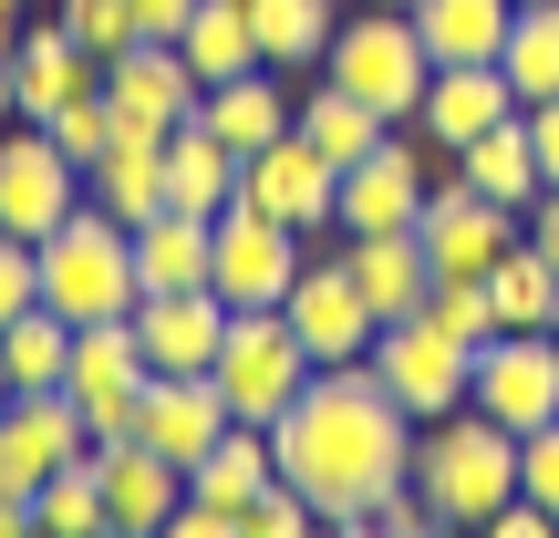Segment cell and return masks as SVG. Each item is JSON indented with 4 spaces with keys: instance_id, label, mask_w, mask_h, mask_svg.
<instances>
[{
    "instance_id": "obj_1",
    "label": "cell",
    "mask_w": 559,
    "mask_h": 538,
    "mask_svg": "<svg viewBox=\"0 0 559 538\" xmlns=\"http://www.w3.org/2000/svg\"><path fill=\"white\" fill-rule=\"evenodd\" d=\"M270 456L280 487H300L321 518H373L383 487L415 477V415L373 383V362H321L270 425Z\"/></svg>"
},
{
    "instance_id": "obj_2",
    "label": "cell",
    "mask_w": 559,
    "mask_h": 538,
    "mask_svg": "<svg viewBox=\"0 0 559 538\" xmlns=\"http://www.w3.org/2000/svg\"><path fill=\"white\" fill-rule=\"evenodd\" d=\"M415 487L436 498L445 528L477 538L508 498H519V435H508L498 415H477V404H456V415L415 425Z\"/></svg>"
},
{
    "instance_id": "obj_3",
    "label": "cell",
    "mask_w": 559,
    "mask_h": 538,
    "mask_svg": "<svg viewBox=\"0 0 559 538\" xmlns=\"http://www.w3.org/2000/svg\"><path fill=\"white\" fill-rule=\"evenodd\" d=\"M145 279H135V228L115 218V207L83 198L73 218L41 239V311L62 321H135Z\"/></svg>"
},
{
    "instance_id": "obj_4",
    "label": "cell",
    "mask_w": 559,
    "mask_h": 538,
    "mask_svg": "<svg viewBox=\"0 0 559 538\" xmlns=\"http://www.w3.org/2000/svg\"><path fill=\"white\" fill-rule=\"evenodd\" d=\"M321 73H332L342 94H362L383 124H415L436 52H425L415 11H373V0H353V11H342V32H332V52H321Z\"/></svg>"
},
{
    "instance_id": "obj_5",
    "label": "cell",
    "mask_w": 559,
    "mask_h": 538,
    "mask_svg": "<svg viewBox=\"0 0 559 538\" xmlns=\"http://www.w3.org/2000/svg\"><path fill=\"white\" fill-rule=\"evenodd\" d=\"M311 373H321V362L300 352L290 311H228V342H218V373H207V383L228 394V415H239V425H280Z\"/></svg>"
},
{
    "instance_id": "obj_6",
    "label": "cell",
    "mask_w": 559,
    "mask_h": 538,
    "mask_svg": "<svg viewBox=\"0 0 559 538\" xmlns=\"http://www.w3.org/2000/svg\"><path fill=\"white\" fill-rule=\"evenodd\" d=\"M445 156L415 135V124H394V135L373 145L362 166H342V207H332V239H383V228H415L425 198H436Z\"/></svg>"
},
{
    "instance_id": "obj_7",
    "label": "cell",
    "mask_w": 559,
    "mask_h": 538,
    "mask_svg": "<svg viewBox=\"0 0 559 538\" xmlns=\"http://www.w3.org/2000/svg\"><path fill=\"white\" fill-rule=\"evenodd\" d=\"M300 260H311V239L280 228V218H260L249 198L228 207V218H207V279H218L228 311H280L290 279H300Z\"/></svg>"
},
{
    "instance_id": "obj_8",
    "label": "cell",
    "mask_w": 559,
    "mask_h": 538,
    "mask_svg": "<svg viewBox=\"0 0 559 538\" xmlns=\"http://www.w3.org/2000/svg\"><path fill=\"white\" fill-rule=\"evenodd\" d=\"M145 383H156V362H145L135 321H83V332H73V373H62V394H73V415H83V435H94V445H124V435H135Z\"/></svg>"
},
{
    "instance_id": "obj_9",
    "label": "cell",
    "mask_w": 559,
    "mask_h": 538,
    "mask_svg": "<svg viewBox=\"0 0 559 538\" xmlns=\"http://www.w3.org/2000/svg\"><path fill=\"white\" fill-rule=\"evenodd\" d=\"M362 362H373V383H383V394H394L415 425L456 415V404H466V383H477V352H466V342H445L425 311H415V321H383Z\"/></svg>"
},
{
    "instance_id": "obj_10",
    "label": "cell",
    "mask_w": 559,
    "mask_h": 538,
    "mask_svg": "<svg viewBox=\"0 0 559 538\" xmlns=\"http://www.w3.org/2000/svg\"><path fill=\"white\" fill-rule=\"evenodd\" d=\"M280 311H290V332H300V352H311V362H362V352H373V332H383L373 300H362V279H353V260H342V239L300 260V279H290Z\"/></svg>"
},
{
    "instance_id": "obj_11",
    "label": "cell",
    "mask_w": 559,
    "mask_h": 538,
    "mask_svg": "<svg viewBox=\"0 0 559 538\" xmlns=\"http://www.w3.org/2000/svg\"><path fill=\"white\" fill-rule=\"evenodd\" d=\"M239 198L260 207V218H280V228H300V239H332V207H342V166L321 156L311 135H280V145H260V156H239Z\"/></svg>"
},
{
    "instance_id": "obj_12",
    "label": "cell",
    "mask_w": 559,
    "mask_h": 538,
    "mask_svg": "<svg viewBox=\"0 0 559 538\" xmlns=\"http://www.w3.org/2000/svg\"><path fill=\"white\" fill-rule=\"evenodd\" d=\"M73 207H83V166L62 156L41 124H0V228L41 249Z\"/></svg>"
},
{
    "instance_id": "obj_13",
    "label": "cell",
    "mask_w": 559,
    "mask_h": 538,
    "mask_svg": "<svg viewBox=\"0 0 559 538\" xmlns=\"http://www.w3.org/2000/svg\"><path fill=\"white\" fill-rule=\"evenodd\" d=\"M415 239H425V260H436V279H487L508 249L528 239V218H519V207H498V198H477V187H456V177H436Z\"/></svg>"
},
{
    "instance_id": "obj_14",
    "label": "cell",
    "mask_w": 559,
    "mask_h": 538,
    "mask_svg": "<svg viewBox=\"0 0 559 538\" xmlns=\"http://www.w3.org/2000/svg\"><path fill=\"white\" fill-rule=\"evenodd\" d=\"M477 415H498L508 435H539L559 425V332H498L477 352V383H466Z\"/></svg>"
},
{
    "instance_id": "obj_15",
    "label": "cell",
    "mask_w": 559,
    "mask_h": 538,
    "mask_svg": "<svg viewBox=\"0 0 559 538\" xmlns=\"http://www.w3.org/2000/svg\"><path fill=\"white\" fill-rule=\"evenodd\" d=\"M104 104H115V124H145V135H177V124H198L207 83L187 73L177 41H135V52L104 62Z\"/></svg>"
},
{
    "instance_id": "obj_16",
    "label": "cell",
    "mask_w": 559,
    "mask_h": 538,
    "mask_svg": "<svg viewBox=\"0 0 559 538\" xmlns=\"http://www.w3.org/2000/svg\"><path fill=\"white\" fill-rule=\"evenodd\" d=\"M73 456H94L73 394H11V415H0V498H32V487L62 477Z\"/></svg>"
},
{
    "instance_id": "obj_17",
    "label": "cell",
    "mask_w": 559,
    "mask_h": 538,
    "mask_svg": "<svg viewBox=\"0 0 559 538\" xmlns=\"http://www.w3.org/2000/svg\"><path fill=\"white\" fill-rule=\"evenodd\" d=\"M519 115V94H508L498 62H436L425 73V104H415V135L436 145V156H456V145H477L487 124Z\"/></svg>"
},
{
    "instance_id": "obj_18",
    "label": "cell",
    "mask_w": 559,
    "mask_h": 538,
    "mask_svg": "<svg viewBox=\"0 0 559 538\" xmlns=\"http://www.w3.org/2000/svg\"><path fill=\"white\" fill-rule=\"evenodd\" d=\"M83 94H104V62L62 32V11L32 21V32H21V52H11V115L41 124V115H62V104H83Z\"/></svg>"
},
{
    "instance_id": "obj_19",
    "label": "cell",
    "mask_w": 559,
    "mask_h": 538,
    "mask_svg": "<svg viewBox=\"0 0 559 538\" xmlns=\"http://www.w3.org/2000/svg\"><path fill=\"white\" fill-rule=\"evenodd\" d=\"M228 425H239V415H228V394L207 373H156V383H145V404H135V445H156L166 466H198Z\"/></svg>"
},
{
    "instance_id": "obj_20",
    "label": "cell",
    "mask_w": 559,
    "mask_h": 538,
    "mask_svg": "<svg viewBox=\"0 0 559 538\" xmlns=\"http://www.w3.org/2000/svg\"><path fill=\"white\" fill-rule=\"evenodd\" d=\"M135 342H145L156 373H218L228 300H218V290H145V300H135Z\"/></svg>"
},
{
    "instance_id": "obj_21",
    "label": "cell",
    "mask_w": 559,
    "mask_h": 538,
    "mask_svg": "<svg viewBox=\"0 0 559 538\" xmlns=\"http://www.w3.org/2000/svg\"><path fill=\"white\" fill-rule=\"evenodd\" d=\"M94 477H104V518H115L124 538H156L166 518L187 507V466H166L156 445H94Z\"/></svg>"
},
{
    "instance_id": "obj_22",
    "label": "cell",
    "mask_w": 559,
    "mask_h": 538,
    "mask_svg": "<svg viewBox=\"0 0 559 538\" xmlns=\"http://www.w3.org/2000/svg\"><path fill=\"white\" fill-rule=\"evenodd\" d=\"M83 198L115 207L124 228H145V218L166 207V135H145V124H115V145L83 166Z\"/></svg>"
},
{
    "instance_id": "obj_23",
    "label": "cell",
    "mask_w": 559,
    "mask_h": 538,
    "mask_svg": "<svg viewBox=\"0 0 559 538\" xmlns=\"http://www.w3.org/2000/svg\"><path fill=\"white\" fill-rule=\"evenodd\" d=\"M280 487V456H270V425H228L218 445H207L198 466H187V498L198 507H218V518H249Z\"/></svg>"
},
{
    "instance_id": "obj_24",
    "label": "cell",
    "mask_w": 559,
    "mask_h": 538,
    "mask_svg": "<svg viewBox=\"0 0 559 538\" xmlns=\"http://www.w3.org/2000/svg\"><path fill=\"white\" fill-rule=\"evenodd\" d=\"M290 73H228V83H207V104H198V124L228 145V156H260V145L290 135Z\"/></svg>"
},
{
    "instance_id": "obj_25",
    "label": "cell",
    "mask_w": 559,
    "mask_h": 538,
    "mask_svg": "<svg viewBox=\"0 0 559 538\" xmlns=\"http://www.w3.org/2000/svg\"><path fill=\"white\" fill-rule=\"evenodd\" d=\"M342 260H353L362 300H373V321H415L425 300H436V260H425L415 228H383V239H342Z\"/></svg>"
},
{
    "instance_id": "obj_26",
    "label": "cell",
    "mask_w": 559,
    "mask_h": 538,
    "mask_svg": "<svg viewBox=\"0 0 559 538\" xmlns=\"http://www.w3.org/2000/svg\"><path fill=\"white\" fill-rule=\"evenodd\" d=\"M445 177L528 218V207H539V145H528V115H508V124H487L477 145H456V156H445Z\"/></svg>"
},
{
    "instance_id": "obj_27",
    "label": "cell",
    "mask_w": 559,
    "mask_h": 538,
    "mask_svg": "<svg viewBox=\"0 0 559 538\" xmlns=\"http://www.w3.org/2000/svg\"><path fill=\"white\" fill-rule=\"evenodd\" d=\"M166 207H187V218H228L239 207V156L207 124H177L166 135Z\"/></svg>"
},
{
    "instance_id": "obj_28",
    "label": "cell",
    "mask_w": 559,
    "mask_h": 538,
    "mask_svg": "<svg viewBox=\"0 0 559 538\" xmlns=\"http://www.w3.org/2000/svg\"><path fill=\"white\" fill-rule=\"evenodd\" d=\"M249 32H260L270 73H321V52L342 32V0H249Z\"/></svg>"
},
{
    "instance_id": "obj_29",
    "label": "cell",
    "mask_w": 559,
    "mask_h": 538,
    "mask_svg": "<svg viewBox=\"0 0 559 538\" xmlns=\"http://www.w3.org/2000/svg\"><path fill=\"white\" fill-rule=\"evenodd\" d=\"M177 52H187V73H198V83L270 73V62H260V32H249V0H198L187 32H177Z\"/></svg>"
},
{
    "instance_id": "obj_30",
    "label": "cell",
    "mask_w": 559,
    "mask_h": 538,
    "mask_svg": "<svg viewBox=\"0 0 559 538\" xmlns=\"http://www.w3.org/2000/svg\"><path fill=\"white\" fill-rule=\"evenodd\" d=\"M508 21H519V0H415V32L436 62H498Z\"/></svg>"
},
{
    "instance_id": "obj_31",
    "label": "cell",
    "mask_w": 559,
    "mask_h": 538,
    "mask_svg": "<svg viewBox=\"0 0 559 538\" xmlns=\"http://www.w3.org/2000/svg\"><path fill=\"white\" fill-rule=\"evenodd\" d=\"M290 124H300V135H311V145H321V156H332V166H362V156H373L383 135H394V124H383V115H373V104H362V94H342L332 73H321L311 94L290 104Z\"/></svg>"
},
{
    "instance_id": "obj_32",
    "label": "cell",
    "mask_w": 559,
    "mask_h": 538,
    "mask_svg": "<svg viewBox=\"0 0 559 538\" xmlns=\"http://www.w3.org/2000/svg\"><path fill=\"white\" fill-rule=\"evenodd\" d=\"M135 279L145 290H218V279H207V218L156 207V218L135 228Z\"/></svg>"
},
{
    "instance_id": "obj_33",
    "label": "cell",
    "mask_w": 559,
    "mask_h": 538,
    "mask_svg": "<svg viewBox=\"0 0 559 538\" xmlns=\"http://www.w3.org/2000/svg\"><path fill=\"white\" fill-rule=\"evenodd\" d=\"M498 73H508V94H519V115L528 104H559V0H519Z\"/></svg>"
},
{
    "instance_id": "obj_34",
    "label": "cell",
    "mask_w": 559,
    "mask_h": 538,
    "mask_svg": "<svg viewBox=\"0 0 559 538\" xmlns=\"http://www.w3.org/2000/svg\"><path fill=\"white\" fill-rule=\"evenodd\" d=\"M487 300H498V332H559V270L539 260V239H519L487 270Z\"/></svg>"
},
{
    "instance_id": "obj_35",
    "label": "cell",
    "mask_w": 559,
    "mask_h": 538,
    "mask_svg": "<svg viewBox=\"0 0 559 538\" xmlns=\"http://www.w3.org/2000/svg\"><path fill=\"white\" fill-rule=\"evenodd\" d=\"M73 332H83V321H62V311H21L11 332H0V362H11L21 394H62V373H73Z\"/></svg>"
},
{
    "instance_id": "obj_36",
    "label": "cell",
    "mask_w": 559,
    "mask_h": 538,
    "mask_svg": "<svg viewBox=\"0 0 559 538\" xmlns=\"http://www.w3.org/2000/svg\"><path fill=\"white\" fill-rule=\"evenodd\" d=\"M32 518H41V538H94V528H115V518H104L94 456H73L62 477H41V487H32Z\"/></svg>"
},
{
    "instance_id": "obj_37",
    "label": "cell",
    "mask_w": 559,
    "mask_h": 538,
    "mask_svg": "<svg viewBox=\"0 0 559 538\" xmlns=\"http://www.w3.org/2000/svg\"><path fill=\"white\" fill-rule=\"evenodd\" d=\"M425 321H436L445 342H466V352H487V342H498V300H487V279H436Z\"/></svg>"
},
{
    "instance_id": "obj_38",
    "label": "cell",
    "mask_w": 559,
    "mask_h": 538,
    "mask_svg": "<svg viewBox=\"0 0 559 538\" xmlns=\"http://www.w3.org/2000/svg\"><path fill=\"white\" fill-rule=\"evenodd\" d=\"M62 32H73L83 41V52H94V62H115V52H135V0H62Z\"/></svg>"
},
{
    "instance_id": "obj_39",
    "label": "cell",
    "mask_w": 559,
    "mask_h": 538,
    "mask_svg": "<svg viewBox=\"0 0 559 538\" xmlns=\"http://www.w3.org/2000/svg\"><path fill=\"white\" fill-rule=\"evenodd\" d=\"M41 135H52L73 166H94L104 145H115V104H104V94H83V104H62V115H41Z\"/></svg>"
},
{
    "instance_id": "obj_40",
    "label": "cell",
    "mask_w": 559,
    "mask_h": 538,
    "mask_svg": "<svg viewBox=\"0 0 559 538\" xmlns=\"http://www.w3.org/2000/svg\"><path fill=\"white\" fill-rule=\"evenodd\" d=\"M321 528H332V518H321V507L300 498V487H270V498L239 518V538H321Z\"/></svg>"
},
{
    "instance_id": "obj_41",
    "label": "cell",
    "mask_w": 559,
    "mask_h": 538,
    "mask_svg": "<svg viewBox=\"0 0 559 538\" xmlns=\"http://www.w3.org/2000/svg\"><path fill=\"white\" fill-rule=\"evenodd\" d=\"M21 311H41V249L0 228V332H11Z\"/></svg>"
},
{
    "instance_id": "obj_42",
    "label": "cell",
    "mask_w": 559,
    "mask_h": 538,
    "mask_svg": "<svg viewBox=\"0 0 559 538\" xmlns=\"http://www.w3.org/2000/svg\"><path fill=\"white\" fill-rule=\"evenodd\" d=\"M519 498L559 518V425H539V435H519Z\"/></svg>"
},
{
    "instance_id": "obj_43",
    "label": "cell",
    "mask_w": 559,
    "mask_h": 538,
    "mask_svg": "<svg viewBox=\"0 0 559 538\" xmlns=\"http://www.w3.org/2000/svg\"><path fill=\"white\" fill-rule=\"evenodd\" d=\"M373 528L383 538H425V528H445V518H436V498L404 477V487H383V498H373Z\"/></svg>"
},
{
    "instance_id": "obj_44",
    "label": "cell",
    "mask_w": 559,
    "mask_h": 538,
    "mask_svg": "<svg viewBox=\"0 0 559 538\" xmlns=\"http://www.w3.org/2000/svg\"><path fill=\"white\" fill-rule=\"evenodd\" d=\"M477 538H559V518H549V507H528V498H508Z\"/></svg>"
},
{
    "instance_id": "obj_45",
    "label": "cell",
    "mask_w": 559,
    "mask_h": 538,
    "mask_svg": "<svg viewBox=\"0 0 559 538\" xmlns=\"http://www.w3.org/2000/svg\"><path fill=\"white\" fill-rule=\"evenodd\" d=\"M156 538H239V518H218V507H198V498H187V507H177V518H166Z\"/></svg>"
},
{
    "instance_id": "obj_46",
    "label": "cell",
    "mask_w": 559,
    "mask_h": 538,
    "mask_svg": "<svg viewBox=\"0 0 559 538\" xmlns=\"http://www.w3.org/2000/svg\"><path fill=\"white\" fill-rule=\"evenodd\" d=\"M528 145H539V187H559V104H528Z\"/></svg>"
},
{
    "instance_id": "obj_47",
    "label": "cell",
    "mask_w": 559,
    "mask_h": 538,
    "mask_svg": "<svg viewBox=\"0 0 559 538\" xmlns=\"http://www.w3.org/2000/svg\"><path fill=\"white\" fill-rule=\"evenodd\" d=\"M187 11H198V0H135V32H145V41H177Z\"/></svg>"
},
{
    "instance_id": "obj_48",
    "label": "cell",
    "mask_w": 559,
    "mask_h": 538,
    "mask_svg": "<svg viewBox=\"0 0 559 538\" xmlns=\"http://www.w3.org/2000/svg\"><path fill=\"white\" fill-rule=\"evenodd\" d=\"M528 239H539V260L559 270V187H539V207H528Z\"/></svg>"
},
{
    "instance_id": "obj_49",
    "label": "cell",
    "mask_w": 559,
    "mask_h": 538,
    "mask_svg": "<svg viewBox=\"0 0 559 538\" xmlns=\"http://www.w3.org/2000/svg\"><path fill=\"white\" fill-rule=\"evenodd\" d=\"M0 538H41V518H32V498H0Z\"/></svg>"
},
{
    "instance_id": "obj_50",
    "label": "cell",
    "mask_w": 559,
    "mask_h": 538,
    "mask_svg": "<svg viewBox=\"0 0 559 538\" xmlns=\"http://www.w3.org/2000/svg\"><path fill=\"white\" fill-rule=\"evenodd\" d=\"M21 32H32V21H21V11H0V62L21 52Z\"/></svg>"
},
{
    "instance_id": "obj_51",
    "label": "cell",
    "mask_w": 559,
    "mask_h": 538,
    "mask_svg": "<svg viewBox=\"0 0 559 538\" xmlns=\"http://www.w3.org/2000/svg\"><path fill=\"white\" fill-rule=\"evenodd\" d=\"M321 538H383L373 518H332V528H321Z\"/></svg>"
},
{
    "instance_id": "obj_52",
    "label": "cell",
    "mask_w": 559,
    "mask_h": 538,
    "mask_svg": "<svg viewBox=\"0 0 559 538\" xmlns=\"http://www.w3.org/2000/svg\"><path fill=\"white\" fill-rule=\"evenodd\" d=\"M0 124H21V115H11V62H0Z\"/></svg>"
},
{
    "instance_id": "obj_53",
    "label": "cell",
    "mask_w": 559,
    "mask_h": 538,
    "mask_svg": "<svg viewBox=\"0 0 559 538\" xmlns=\"http://www.w3.org/2000/svg\"><path fill=\"white\" fill-rule=\"evenodd\" d=\"M11 394H21V383H11V362H0V415H11Z\"/></svg>"
},
{
    "instance_id": "obj_54",
    "label": "cell",
    "mask_w": 559,
    "mask_h": 538,
    "mask_svg": "<svg viewBox=\"0 0 559 538\" xmlns=\"http://www.w3.org/2000/svg\"><path fill=\"white\" fill-rule=\"evenodd\" d=\"M373 11H415V0H373Z\"/></svg>"
},
{
    "instance_id": "obj_55",
    "label": "cell",
    "mask_w": 559,
    "mask_h": 538,
    "mask_svg": "<svg viewBox=\"0 0 559 538\" xmlns=\"http://www.w3.org/2000/svg\"><path fill=\"white\" fill-rule=\"evenodd\" d=\"M425 538H466V528H425Z\"/></svg>"
},
{
    "instance_id": "obj_56",
    "label": "cell",
    "mask_w": 559,
    "mask_h": 538,
    "mask_svg": "<svg viewBox=\"0 0 559 538\" xmlns=\"http://www.w3.org/2000/svg\"><path fill=\"white\" fill-rule=\"evenodd\" d=\"M94 538H124V528H94Z\"/></svg>"
}]
</instances>
